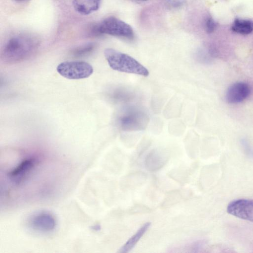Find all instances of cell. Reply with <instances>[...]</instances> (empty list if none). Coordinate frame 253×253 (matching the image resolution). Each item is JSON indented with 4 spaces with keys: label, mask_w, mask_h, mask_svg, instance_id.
I'll return each instance as SVG.
<instances>
[{
    "label": "cell",
    "mask_w": 253,
    "mask_h": 253,
    "mask_svg": "<svg viewBox=\"0 0 253 253\" xmlns=\"http://www.w3.org/2000/svg\"><path fill=\"white\" fill-rule=\"evenodd\" d=\"M104 53L109 66L114 70L144 77L149 74L146 68L129 55L111 48L105 49Z\"/></svg>",
    "instance_id": "6da1fadb"
},
{
    "label": "cell",
    "mask_w": 253,
    "mask_h": 253,
    "mask_svg": "<svg viewBox=\"0 0 253 253\" xmlns=\"http://www.w3.org/2000/svg\"><path fill=\"white\" fill-rule=\"evenodd\" d=\"M33 46V42L29 38L21 36L13 37L8 41L4 48V59L12 62L23 60L32 50Z\"/></svg>",
    "instance_id": "7a4b0ae2"
},
{
    "label": "cell",
    "mask_w": 253,
    "mask_h": 253,
    "mask_svg": "<svg viewBox=\"0 0 253 253\" xmlns=\"http://www.w3.org/2000/svg\"><path fill=\"white\" fill-rule=\"evenodd\" d=\"M97 32L113 36L131 40L134 33L131 27L124 21L113 16L104 19L97 27Z\"/></svg>",
    "instance_id": "3957f363"
},
{
    "label": "cell",
    "mask_w": 253,
    "mask_h": 253,
    "mask_svg": "<svg viewBox=\"0 0 253 253\" xmlns=\"http://www.w3.org/2000/svg\"><path fill=\"white\" fill-rule=\"evenodd\" d=\"M61 76L70 80H80L89 77L93 68L89 63L82 61H65L56 68Z\"/></svg>",
    "instance_id": "277c9868"
},
{
    "label": "cell",
    "mask_w": 253,
    "mask_h": 253,
    "mask_svg": "<svg viewBox=\"0 0 253 253\" xmlns=\"http://www.w3.org/2000/svg\"><path fill=\"white\" fill-rule=\"evenodd\" d=\"M37 161V159L31 156L22 159L7 173L8 179L15 185L23 182L30 174Z\"/></svg>",
    "instance_id": "5b68a950"
},
{
    "label": "cell",
    "mask_w": 253,
    "mask_h": 253,
    "mask_svg": "<svg viewBox=\"0 0 253 253\" xmlns=\"http://www.w3.org/2000/svg\"><path fill=\"white\" fill-rule=\"evenodd\" d=\"M28 226L36 232L48 233L55 229L56 221L50 213L42 211L34 214L29 218Z\"/></svg>",
    "instance_id": "8992f818"
},
{
    "label": "cell",
    "mask_w": 253,
    "mask_h": 253,
    "mask_svg": "<svg viewBox=\"0 0 253 253\" xmlns=\"http://www.w3.org/2000/svg\"><path fill=\"white\" fill-rule=\"evenodd\" d=\"M147 121V117L143 112L130 110L121 117L120 124L123 130H137L143 129Z\"/></svg>",
    "instance_id": "52a82bcc"
},
{
    "label": "cell",
    "mask_w": 253,
    "mask_h": 253,
    "mask_svg": "<svg viewBox=\"0 0 253 253\" xmlns=\"http://www.w3.org/2000/svg\"><path fill=\"white\" fill-rule=\"evenodd\" d=\"M228 213L253 222V200L238 199L230 202L227 208Z\"/></svg>",
    "instance_id": "ba28073f"
},
{
    "label": "cell",
    "mask_w": 253,
    "mask_h": 253,
    "mask_svg": "<svg viewBox=\"0 0 253 253\" xmlns=\"http://www.w3.org/2000/svg\"><path fill=\"white\" fill-rule=\"evenodd\" d=\"M250 92L251 88L248 84L244 82H237L228 88L225 94L226 100L231 104L239 103L245 100Z\"/></svg>",
    "instance_id": "9c48e42d"
},
{
    "label": "cell",
    "mask_w": 253,
    "mask_h": 253,
    "mask_svg": "<svg viewBox=\"0 0 253 253\" xmlns=\"http://www.w3.org/2000/svg\"><path fill=\"white\" fill-rule=\"evenodd\" d=\"M101 0H73L75 10L82 15H88L96 11L99 7Z\"/></svg>",
    "instance_id": "30bf717a"
},
{
    "label": "cell",
    "mask_w": 253,
    "mask_h": 253,
    "mask_svg": "<svg viewBox=\"0 0 253 253\" xmlns=\"http://www.w3.org/2000/svg\"><path fill=\"white\" fill-rule=\"evenodd\" d=\"M231 29L232 32L247 35L253 32V21L249 19L236 18L233 21Z\"/></svg>",
    "instance_id": "8fae6325"
},
{
    "label": "cell",
    "mask_w": 253,
    "mask_h": 253,
    "mask_svg": "<svg viewBox=\"0 0 253 253\" xmlns=\"http://www.w3.org/2000/svg\"><path fill=\"white\" fill-rule=\"evenodd\" d=\"M150 222L145 223L120 249V253H127L130 251L140 240L150 226Z\"/></svg>",
    "instance_id": "7c38bea8"
},
{
    "label": "cell",
    "mask_w": 253,
    "mask_h": 253,
    "mask_svg": "<svg viewBox=\"0 0 253 253\" xmlns=\"http://www.w3.org/2000/svg\"><path fill=\"white\" fill-rule=\"evenodd\" d=\"M204 27L207 33H211L216 28L217 23L211 17H208L205 20Z\"/></svg>",
    "instance_id": "4fadbf2b"
},
{
    "label": "cell",
    "mask_w": 253,
    "mask_h": 253,
    "mask_svg": "<svg viewBox=\"0 0 253 253\" xmlns=\"http://www.w3.org/2000/svg\"><path fill=\"white\" fill-rule=\"evenodd\" d=\"M185 0H164L165 3L170 8H178L182 5Z\"/></svg>",
    "instance_id": "5bb4252c"
},
{
    "label": "cell",
    "mask_w": 253,
    "mask_h": 253,
    "mask_svg": "<svg viewBox=\"0 0 253 253\" xmlns=\"http://www.w3.org/2000/svg\"><path fill=\"white\" fill-rule=\"evenodd\" d=\"M137 1H147L148 0H136Z\"/></svg>",
    "instance_id": "9a60e30c"
},
{
    "label": "cell",
    "mask_w": 253,
    "mask_h": 253,
    "mask_svg": "<svg viewBox=\"0 0 253 253\" xmlns=\"http://www.w3.org/2000/svg\"></svg>",
    "instance_id": "2e32d148"
}]
</instances>
